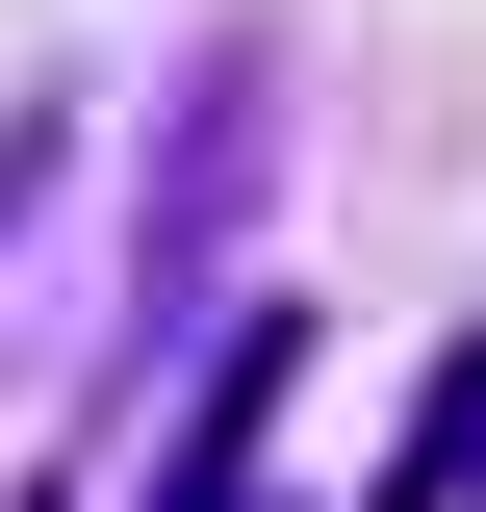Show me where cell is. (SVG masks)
<instances>
[{"instance_id": "6da1fadb", "label": "cell", "mask_w": 486, "mask_h": 512, "mask_svg": "<svg viewBox=\"0 0 486 512\" xmlns=\"http://www.w3.org/2000/svg\"><path fill=\"white\" fill-rule=\"evenodd\" d=\"M282 384H307V308H231V359H205V410H180V461H154V512H256Z\"/></svg>"}, {"instance_id": "7a4b0ae2", "label": "cell", "mask_w": 486, "mask_h": 512, "mask_svg": "<svg viewBox=\"0 0 486 512\" xmlns=\"http://www.w3.org/2000/svg\"><path fill=\"white\" fill-rule=\"evenodd\" d=\"M384 512H486V333L435 359V410H410V461H384Z\"/></svg>"}, {"instance_id": "3957f363", "label": "cell", "mask_w": 486, "mask_h": 512, "mask_svg": "<svg viewBox=\"0 0 486 512\" xmlns=\"http://www.w3.org/2000/svg\"><path fill=\"white\" fill-rule=\"evenodd\" d=\"M52 154H77V103H0V231L52 205Z\"/></svg>"}]
</instances>
